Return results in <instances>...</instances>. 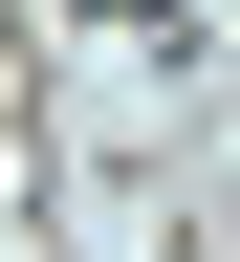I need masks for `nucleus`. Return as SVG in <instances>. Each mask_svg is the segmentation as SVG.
<instances>
[]
</instances>
